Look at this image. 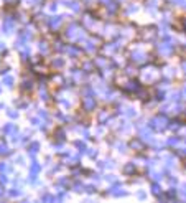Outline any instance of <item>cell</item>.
I'll return each mask as SVG.
<instances>
[{
    "label": "cell",
    "mask_w": 186,
    "mask_h": 203,
    "mask_svg": "<svg viewBox=\"0 0 186 203\" xmlns=\"http://www.w3.org/2000/svg\"><path fill=\"white\" fill-rule=\"evenodd\" d=\"M184 28H186V20H184Z\"/></svg>",
    "instance_id": "7a4b0ae2"
},
{
    "label": "cell",
    "mask_w": 186,
    "mask_h": 203,
    "mask_svg": "<svg viewBox=\"0 0 186 203\" xmlns=\"http://www.w3.org/2000/svg\"><path fill=\"white\" fill-rule=\"evenodd\" d=\"M184 96H186V88H184Z\"/></svg>",
    "instance_id": "6da1fadb"
}]
</instances>
